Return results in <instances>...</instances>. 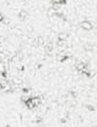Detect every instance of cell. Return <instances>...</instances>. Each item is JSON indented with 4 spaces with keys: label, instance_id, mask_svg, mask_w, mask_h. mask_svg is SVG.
<instances>
[{
    "label": "cell",
    "instance_id": "4",
    "mask_svg": "<svg viewBox=\"0 0 97 127\" xmlns=\"http://www.w3.org/2000/svg\"><path fill=\"white\" fill-rule=\"evenodd\" d=\"M67 37H69V34H67L66 32H62V33L58 34V39L59 40H66Z\"/></svg>",
    "mask_w": 97,
    "mask_h": 127
},
{
    "label": "cell",
    "instance_id": "5",
    "mask_svg": "<svg viewBox=\"0 0 97 127\" xmlns=\"http://www.w3.org/2000/svg\"><path fill=\"white\" fill-rule=\"evenodd\" d=\"M86 66H87L86 63H81V62H80V63H77V69L79 70V71H81L82 69H85Z\"/></svg>",
    "mask_w": 97,
    "mask_h": 127
},
{
    "label": "cell",
    "instance_id": "7",
    "mask_svg": "<svg viewBox=\"0 0 97 127\" xmlns=\"http://www.w3.org/2000/svg\"><path fill=\"white\" fill-rule=\"evenodd\" d=\"M46 52H47V54H50L53 52V46L51 45H47L46 46Z\"/></svg>",
    "mask_w": 97,
    "mask_h": 127
},
{
    "label": "cell",
    "instance_id": "8",
    "mask_svg": "<svg viewBox=\"0 0 97 127\" xmlns=\"http://www.w3.org/2000/svg\"><path fill=\"white\" fill-rule=\"evenodd\" d=\"M57 45H58V46H64V45H65V42H64V40H59V39H58Z\"/></svg>",
    "mask_w": 97,
    "mask_h": 127
},
{
    "label": "cell",
    "instance_id": "1",
    "mask_svg": "<svg viewBox=\"0 0 97 127\" xmlns=\"http://www.w3.org/2000/svg\"><path fill=\"white\" fill-rule=\"evenodd\" d=\"M80 28L81 29H83V30H92V22H89V21H82V22H80Z\"/></svg>",
    "mask_w": 97,
    "mask_h": 127
},
{
    "label": "cell",
    "instance_id": "9",
    "mask_svg": "<svg viewBox=\"0 0 97 127\" xmlns=\"http://www.w3.org/2000/svg\"><path fill=\"white\" fill-rule=\"evenodd\" d=\"M41 120H42V119H41L40 117H37L36 119H34V122H40Z\"/></svg>",
    "mask_w": 97,
    "mask_h": 127
},
{
    "label": "cell",
    "instance_id": "6",
    "mask_svg": "<svg viewBox=\"0 0 97 127\" xmlns=\"http://www.w3.org/2000/svg\"><path fill=\"white\" fill-rule=\"evenodd\" d=\"M51 2L54 4V5H63V4H65V0H51Z\"/></svg>",
    "mask_w": 97,
    "mask_h": 127
},
{
    "label": "cell",
    "instance_id": "10",
    "mask_svg": "<svg viewBox=\"0 0 97 127\" xmlns=\"http://www.w3.org/2000/svg\"><path fill=\"white\" fill-rule=\"evenodd\" d=\"M4 20H5V18H4V15L0 13V22H4Z\"/></svg>",
    "mask_w": 97,
    "mask_h": 127
},
{
    "label": "cell",
    "instance_id": "3",
    "mask_svg": "<svg viewBox=\"0 0 97 127\" xmlns=\"http://www.w3.org/2000/svg\"><path fill=\"white\" fill-rule=\"evenodd\" d=\"M26 17H27V11H21L20 14H18V18L23 21V20H25Z\"/></svg>",
    "mask_w": 97,
    "mask_h": 127
},
{
    "label": "cell",
    "instance_id": "2",
    "mask_svg": "<svg viewBox=\"0 0 97 127\" xmlns=\"http://www.w3.org/2000/svg\"><path fill=\"white\" fill-rule=\"evenodd\" d=\"M0 74L6 78L7 77V71H6V65L4 63H0Z\"/></svg>",
    "mask_w": 97,
    "mask_h": 127
}]
</instances>
